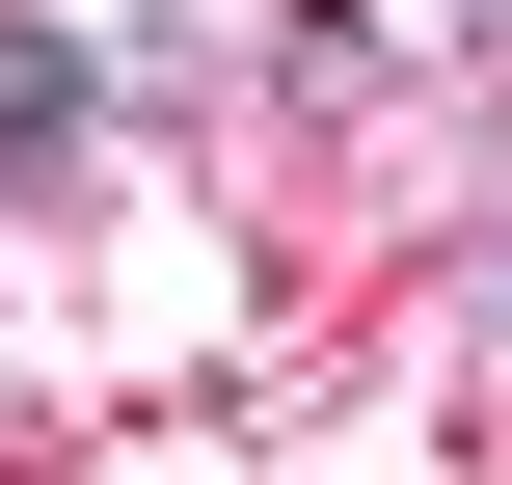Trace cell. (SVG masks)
<instances>
[{
	"instance_id": "obj_1",
	"label": "cell",
	"mask_w": 512,
	"mask_h": 485,
	"mask_svg": "<svg viewBox=\"0 0 512 485\" xmlns=\"http://www.w3.org/2000/svg\"><path fill=\"white\" fill-rule=\"evenodd\" d=\"M81 135H108V54L81 27H0V162H81Z\"/></svg>"
},
{
	"instance_id": "obj_2",
	"label": "cell",
	"mask_w": 512,
	"mask_h": 485,
	"mask_svg": "<svg viewBox=\"0 0 512 485\" xmlns=\"http://www.w3.org/2000/svg\"><path fill=\"white\" fill-rule=\"evenodd\" d=\"M486 27H512V0H486Z\"/></svg>"
}]
</instances>
